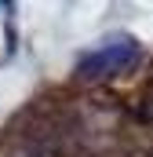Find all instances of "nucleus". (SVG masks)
<instances>
[{"instance_id":"nucleus-1","label":"nucleus","mask_w":153,"mask_h":157,"mask_svg":"<svg viewBox=\"0 0 153 157\" xmlns=\"http://www.w3.org/2000/svg\"><path fill=\"white\" fill-rule=\"evenodd\" d=\"M142 59L139 40L131 37H110L102 44H95L91 51H84L76 59V77L80 80H102V77H117L124 70H131Z\"/></svg>"}]
</instances>
